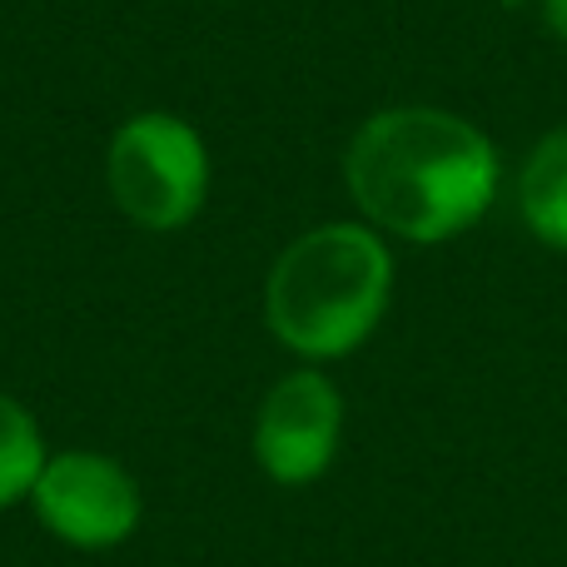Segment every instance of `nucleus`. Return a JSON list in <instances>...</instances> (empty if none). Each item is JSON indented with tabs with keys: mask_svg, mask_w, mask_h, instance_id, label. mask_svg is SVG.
Wrapping results in <instances>:
<instances>
[{
	"mask_svg": "<svg viewBox=\"0 0 567 567\" xmlns=\"http://www.w3.org/2000/svg\"><path fill=\"white\" fill-rule=\"evenodd\" d=\"M45 439H40L35 419L16 399L0 393V508L35 493V478L45 473Z\"/></svg>",
	"mask_w": 567,
	"mask_h": 567,
	"instance_id": "7",
	"label": "nucleus"
},
{
	"mask_svg": "<svg viewBox=\"0 0 567 567\" xmlns=\"http://www.w3.org/2000/svg\"><path fill=\"white\" fill-rule=\"evenodd\" d=\"M343 179L369 225L409 245H443L488 215L498 195V150L453 110L393 105L359 125Z\"/></svg>",
	"mask_w": 567,
	"mask_h": 567,
	"instance_id": "1",
	"label": "nucleus"
},
{
	"mask_svg": "<svg viewBox=\"0 0 567 567\" xmlns=\"http://www.w3.org/2000/svg\"><path fill=\"white\" fill-rule=\"evenodd\" d=\"M393 289L389 245L369 225H319L279 255L265 319L303 359H343L379 329Z\"/></svg>",
	"mask_w": 567,
	"mask_h": 567,
	"instance_id": "2",
	"label": "nucleus"
},
{
	"mask_svg": "<svg viewBox=\"0 0 567 567\" xmlns=\"http://www.w3.org/2000/svg\"><path fill=\"white\" fill-rule=\"evenodd\" d=\"M343 399L323 373L303 369L269 389L255 423V458L275 483H313L339 453Z\"/></svg>",
	"mask_w": 567,
	"mask_h": 567,
	"instance_id": "5",
	"label": "nucleus"
},
{
	"mask_svg": "<svg viewBox=\"0 0 567 567\" xmlns=\"http://www.w3.org/2000/svg\"><path fill=\"white\" fill-rule=\"evenodd\" d=\"M110 195L145 229L185 225L205 199V140L175 115H135L110 145Z\"/></svg>",
	"mask_w": 567,
	"mask_h": 567,
	"instance_id": "3",
	"label": "nucleus"
},
{
	"mask_svg": "<svg viewBox=\"0 0 567 567\" xmlns=\"http://www.w3.org/2000/svg\"><path fill=\"white\" fill-rule=\"evenodd\" d=\"M543 20H548V30L567 45V0H543Z\"/></svg>",
	"mask_w": 567,
	"mask_h": 567,
	"instance_id": "8",
	"label": "nucleus"
},
{
	"mask_svg": "<svg viewBox=\"0 0 567 567\" xmlns=\"http://www.w3.org/2000/svg\"><path fill=\"white\" fill-rule=\"evenodd\" d=\"M35 513L70 548H115L140 523V488L100 453H60L35 478Z\"/></svg>",
	"mask_w": 567,
	"mask_h": 567,
	"instance_id": "4",
	"label": "nucleus"
},
{
	"mask_svg": "<svg viewBox=\"0 0 567 567\" xmlns=\"http://www.w3.org/2000/svg\"><path fill=\"white\" fill-rule=\"evenodd\" d=\"M518 215L548 249H567V125L548 130L518 169Z\"/></svg>",
	"mask_w": 567,
	"mask_h": 567,
	"instance_id": "6",
	"label": "nucleus"
}]
</instances>
